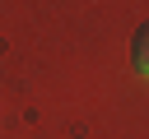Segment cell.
Masks as SVG:
<instances>
[{
    "label": "cell",
    "mask_w": 149,
    "mask_h": 139,
    "mask_svg": "<svg viewBox=\"0 0 149 139\" xmlns=\"http://www.w3.org/2000/svg\"><path fill=\"white\" fill-rule=\"evenodd\" d=\"M130 65L149 79V23H144V28L135 32V42H130Z\"/></svg>",
    "instance_id": "cell-1"
}]
</instances>
